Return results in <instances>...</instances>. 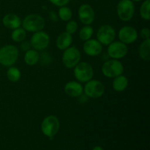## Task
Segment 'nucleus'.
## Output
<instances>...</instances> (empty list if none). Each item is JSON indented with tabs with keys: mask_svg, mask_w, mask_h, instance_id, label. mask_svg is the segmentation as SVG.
<instances>
[{
	"mask_svg": "<svg viewBox=\"0 0 150 150\" xmlns=\"http://www.w3.org/2000/svg\"><path fill=\"white\" fill-rule=\"evenodd\" d=\"M92 150H104V149H103V148L101 147V146H95V147L93 148V149H92Z\"/></svg>",
	"mask_w": 150,
	"mask_h": 150,
	"instance_id": "31",
	"label": "nucleus"
},
{
	"mask_svg": "<svg viewBox=\"0 0 150 150\" xmlns=\"http://www.w3.org/2000/svg\"><path fill=\"white\" fill-rule=\"evenodd\" d=\"M96 36L98 40L102 45H108L115 40L116 30L111 25H102L98 29Z\"/></svg>",
	"mask_w": 150,
	"mask_h": 150,
	"instance_id": "9",
	"label": "nucleus"
},
{
	"mask_svg": "<svg viewBox=\"0 0 150 150\" xmlns=\"http://www.w3.org/2000/svg\"><path fill=\"white\" fill-rule=\"evenodd\" d=\"M60 122L56 116L49 115L44 118L41 123V130L43 135L52 139L59 130Z\"/></svg>",
	"mask_w": 150,
	"mask_h": 150,
	"instance_id": "4",
	"label": "nucleus"
},
{
	"mask_svg": "<svg viewBox=\"0 0 150 150\" xmlns=\"http://www.w3.org/2000/svg\"><path fill=\"white\" fill-rule=\"evenodd\" d=\"M83 92L88 98L97 99L103 95L105 92V86L100 81L90 80L86 83L83 88Z\"/></svg>",
	"mask_w": 150,
	"mask_h": 150,
	"instance_id": "8",
	"label": "nucleus"
},
{
	"mask_svg": "<svg viewBox=\"0 0 150 150\" xmlns=\"http://www.w3.org/2000/svg\"><path fill=\"white\" fill-rule=\"evenodd\" d=\"M51 4H54L57 7H62V6H66V4L70 2V0H48Z\"/></svg>",
	"mask_w": 150,
	"mask_h": 150,
	"instance_id": "27",
	"label": "nucleus"
},
{
	"mask_svg": "<svg viewBox=\"0 0 150 150\" xmlns=\"http://www.w3.org/2000/svg\"><path fill=\"white\" fill-rule=\"evenodd\" d=\"M30 46H31V45H30V43H29V42H23V43H22L21 46V48L23 50V51H28V50L29 49Z\"/></svg>",
	"mask_w": 150,
	"mask_h": 150,
	"instance_id": "29",
	"label": "nucleus"
},
{
	"mask_svg": "<svg viewBox=\"0 0 150 150\" xmlns=\"http://www.w3.org/2000/svg\"><path fill=\"white\" fill-rule=\"evenodd\" d=\"M78 27H79V26H78L77 22L75 21H68L65 26V32L70 34V35H73V34L76 33Z\"/></svg>",
	"mask_w": 150,
	"mask_h": 150,
	"instance_id": "26",
	"label": "nucleus"
},
{
	"mask_svg": "<svg viewBox=\"0 0 150 150\" xmlns=\"http://www.w3.org/2000/svg\"><path fill=\"white\" fill-rule=\"evenodd\" d=\"M73 43V37L72 35L64 32L60 34L57 38L56 44L57 47L59 50L64 51L67 48L70 47V45Z\"/></svg>",
	"mask_w": 150,
	"mask_h": 150,
	"instance_id": "17",
	"label": "nucleus"
},
{
	"mask_svg": "<svg viewBox=\"0 0 150 150\" xmlns=\"http://www.w3.org/2000/svg\"><path fill=\"white\" fill-rule=\"evenodd\" d=\"M23 29L29 32H37L42 31L45 28V20L38 14H30L24 18L22 21Z\"/></svg>",
	"mask_w": 150,
	"mask_h": 150,
	"instance_id": "2",
	"label": "nucleus"
},
{
	"mask_svg": "<svg viewBox=\"0 0 150 150\" xmlns=\"http://www.w3.org/2000/svg\"><path fill=\"white\" fill-rule=\"evenodd\" d=\"M83 50L89 57H97L102 52L103 45L98 40L89 39L83 43Z\"/></svg>",
	"mask_w": 150,
	"mask_h": 150,
	"instance_id": "14",
	"label": "nucleus"
},
{
	"mask_svg": "<svg viewBox=\"0 0 150 150\" xmlns=\"http://www.w3.org/2000/svg\"><path fill=\"white\" fill-rule=\"evenodd\" d=\"M140 35L144 40L149 39L150 38V30L149 28H143L140 32Z\"/></svg>",
	"mask_w": 150,
	"mask_h": 150,
	"instance_id": "28",
	"label": "nucleus"
},
{
	"mask_svg": "<svg viewBox=\"0 0 150 150\" xmlns=\"http://www.w3.org/2000/svg\"><path fill=\"white\" fill-rule=\"evenodd\" d=\"M78 14L80 21L84 25L92 24L95 21V11L92 6L88 4H81L79 8Z\"/></svg>",
	"mask_w": 150,
	"mask_h": 150,
	"instance_id": "13",
	"label": "nucleus"
},
{
	"mask_svg": "<svg viewBox=\"0 0 150 150\" xmlns=\"http://www.w3.org/2000/svg\"><path fill=\"white\" fill-rule=\"evenodd\" d=\"M7 77L10 81L13 83L18 81L21 77V73L18 68L16 67H10L7 71Z\"/></svg>",
	"mask_w": 150,
	"mask_h": 150,
	"instance_id": "21",
	"label": "nucleus"
},
{
	"mask_svg": "<svg viewBox=\"0 0 150 150\" xmlns=\"http://www.w3.org/2000/svg\"><path fill=\"white\" fill-rule=\"evenodd\" d=\"M108 56L113 59H120L125 57L128 52L127 45L121 41H114L108 45L107 49Z\"/></svg>",
	"mask_w": 150,
	"mask_h": 150,
	"instance_id": "11",
	"label": "nucleus"
},
{
	"mask_svg": "<svg viewBox=\"0 0 150 150\" xmlns=\"http://www.w3.org/2000/svg\"><path fill=\"white\" fill-rule=\"evenodd\" d=\"M2 23L6 28L9 29H16L21 27L22 21L20 18L13 13H8L2 18Z\"/></svg>",
	"mask_w": 150,
	"mask_h": 150,
	"instance_id": "16",
	"label": "nucleus"
},
{
	"mask_svg": "<svg viewBox=\"0 0 150 150\" xmlns=\"http://www.w3.org/2000/svg\"><path fill=\"white\" fill-rule=\"evenodd\" d=\"M40 59V54L35 49H29L26 51L24 55V62L27 65L34 66L38 62Z\"/></svg>",
	"mask_w": 150,
	"mask_h": 150,
	"instance_id": "19",
	"label": "nucleus"
},
{
	"mask_svg": "<svg viewBox=\"0 0 150 150\" xmlns=\"http://www.w3.org/2000/svg\"><path fill=\"white\" fill-rule=\"evenodd\" d=\"M26 37V31L23 28H17L13 29L11 34V38L16 42H21L25 40Z\"/></svg>",
	"mask_w": 150,
	"mask_h": 150,
	"instance_id": "22",
	"label": "nucleus"
},
{
	"mask_svg": "<svg viewBox=\"0 0 150 150\" xmlns=\"http://www.w3.org/2000/svg\"><path fill=\"white\" fill-rule=\"evenodd\" d=\"M131 1H137V2H139V1H141L142 0H131Z\"/></svg>",
	"mask_w": 150,
	"mask_h": 150,
	"instance_id": "32",
	"label": "nucleus"
},
{
	"mask_svg": "<svg viewBox=\"0 0 150 150\" xmlns=\"http://www.w3.org/2000/svg\"><path fill=\"white\" fill-rule=\"evenodd\" d=\"M128 86V79L126 76L120 75L114 78L112 82V87L117 92H122L125 90Z\"/></svg>",
	"mask_w": 150,
	"mask_h": 150,
	"instance_id": "18",
	"label": "nucleus"
},
{
	"mask_svg": "<svg viewBox=\"0 0 150 150\" xmlns=\"http://www.w3.org/2000/svg\"><path fill=\"white\" fill-rule=\"evenodd\" d=\"M50 37L43 31L34 32L30 39V45L36 51H42L48 46Z\"/></svg>",
	"mask_w": 150,
	"mask_h": 150,
	"instance_id": "10",
	"label": "nucleus"
},
{
	"mask_svg": "<svg viewBox=\"0 0 150 150\" xmlns=\"http://www.w3.org/2000/svg\"><path fill=\"white\" fill-rule=\"evenodd\" d=\"M139 57L144 61L150 59V39L144 40L139 48Z\"/></svg>",
	"mask_w": 150,
	"mask_h": 150,
	"instance_id": "20",
	"label": "nucleus"
},
{
	"mask_svg": "<svg viewBox=\"0 0 150 150\" xmlns=\"http://www.w3.org/2000/svg\"><path fill=\"white\" fill-rule=\"evenodd\" d=\"M102 73L105 77L114 79L117 76L122 75L124 72V66L121 62L117 59L107 60L102 66Z\"/></svg>",
	"mask_w": 150,
	"mask_h": 150,
	"instance_id": "5",
	"label": "nucleus"
},
{
	"mask_svg": "<svg viewBox=\"0 0 150 150\" xmlns=\"http://www.w3.org/2000/svg\"><path fill=\"white\" fill-rule=\"evenodd\" d=\"M64 92L71 98H79L83 94V87L80 82L71 81L64 85Z\"/></svg>",
	"mask_w": 150,
	"mask_h": 150,
	"instance_id": "15",
	"label": "nucleus"
},
{
	"mask_svg": "<svg viewBox=\"0 0 150 150\" xmlns=\"http://www.w3.org/2000/svg\"><path fill=\"white\" fill-rule=\"evenodd\" d=\"M74 76L76 80L81 83H86L93 78V67L86 62H79L74 67Z\"/></svg>",
	"mask_w": 150,
	"mask_h": 150,
	"instance_id": "3",
	"label": "nucleus"
},
{
	"mask_svg": "<svg viewBox=\"0 0 150 150\" xmlns=\"http://www.w3.org/2000/svg\"><path fill=\"white\" fill-rule=\"evenodd\" d=\"M120 41L123 43L131 44L136 42L138 38V32L134 27L130 26H125L120 29L118 33Z\"/></svg>",
	"mask_w": 150,
	"mask_h": 150,
	"instance_id": "12",
	"label": "nucleus"
},
{
	"mask_svg": "<svg viewBox=\"0 0 150 150\" xmlns=\"http://www.w3.org/2000/svg\"><path fill=\"white\" fill-rule=\"evenodd\" d=\"M94 33V29L89 25H85V26L82 27L80 29V32H79V38L81 40L83 41H86L88 40L91 39Z\"/></svg>",
	"mask_w": 150,
	"mask_h": 150,
	"instance_id": "23",
	"label": "nucleus"
},
{
	"mask_svg": "<svg viewBox=\"0 0 150 150\" xmlns=\"http://www.w3.org/2000/svg\"><path fill=\"white\" fill-rule=\"evenodd\" d=\"M18 56V49L15 45H4L0 48V64L4 67H11L16 62Z\"/></svg>",
	"mask_w": 150,
	"mask_h": 150,
	"instance_id": "1",
	"label": "nucleus"
},
{
	"mask_svg": "<svg viewBox=\"0 0 150 150\" xmlns=\"http://www.w3.org/2000/svg\"><path fill=\"white\" fill-rule=\"evenodd\" d=\"M73 16V12L70 7L67 6L60 7L58 12V17L63 21H68Z\"/></svg>",
	"mask_w": 150,
	"mask_h": 150,
	"instance_id": "24",
	"label": "nucleus"
},
{
	"mask_svg": "<svg viewBox=\"0 0 150 150\" xmlns=\"http://www.w3.org/2000/svg\"><path fill=\"white\" fill-rule=\"evenodd\" d=\"M149 7H150V0H145V1L142 3V6H141L140 7L141 17L146 21H148L150 19Z\"/></svg>",
	"mask_w": 150,
	"mask_h": 150,
	"instance_id": "25",
	"label": "nucleus"
},
{
	"mask_svg": "<svg viewBox=\"0 0 150 150\" xmlns=\"http://www.w3.org/2000/svg\"><path fill=\"white\" fill-rule=\"evenodd\" d=\"M81 55V52L76 47L70 46L64 50L63 52L62 57V63L65 67L68 69L74 68L75 66L80 62Z\"/></svg>",
	"mask_w": 150,
	"mask_h": 150,
	"instance_id": "7",
	"label": "nucleus"
},
{
	"mask_svg": "<svg viewBox=\"0 0 150 150\" xmlns=\"http://www.w3.org/2000/svg\"><path fill=\"white\" fill-rule=\"evenodd\" d=\"M135 4L131 0H120L117 6L119 18L122 21H129L135 14Z\"/></svg>",
	"mask_w": 150,
	"mask_h": 150,
	"instance_id": "6",
	"label": "nucleus"
},
{
	"mask_svg": "<svg viewBox=\"0 0 150 150\" xmlns=\"http://www.w3.org/2000/svg\"><path fill=\"white\" fill-rule=\"evenodd\" d=\"M50 18H51V20H52L53 21L56 22L58 21V16H57V14H56L55 13L51 12V13H50Z\"/></svg>",
	"mask_w": 150,
	"mask_h": 150,
	"instance_id": "30",
	"label": "nucleus"
}]
</instances>
